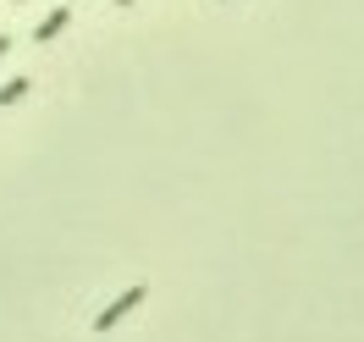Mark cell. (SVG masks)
I'll return each instance as SVG.
<instances>
[{
  "instance_id": "5b68a950",
  "label": "cell",
  "mask_w": 364,
  "mask_h": 342,
  "mask_svg": "<svg viewBox=\"0 0 364 342\" xmlns=\"http://www.w3.org/2000/svg\"><path fill=\"white\" fill-rule=\"evenodd\" d=\"M116 6H138V0H116Z\"/></svg>"
},
{
  "instance_id": "277c9868",
  "label": "cell",
  "mask_w": 364,
  "mask_h": 342,
  "mask_svg": "<svg viewBox=\"0 0 364 342\" xmlns=\"http://www.w3.org/2000/svg\"><path fill=\"white\" fill-rule=\"evenodd\" d=\"M6 55H11V39H6V33H0V61H6Z\"/></svg>"
},
{
  "instance_id": "7a4b0ae2",
  "label": "cell",
  "mask_w": 364,
  "mask_h": 342,
  "mask_svg": "<svg viewBox=\"0 0 364 342\" xmlns=\"http://www.w3.org/2000/svg\"><path fill=\"white\" fill-rule=\"evenodd\" d=\"M67 23H72V6H55L45 23L33 28V39H39V45H50V39H61V33H67Z\"/></svg>"
},
{
  "instance_id": "3957f363",
  "label": "cell",
  "mask_w": 364,
  "mask_h": 342,
  "mask_svg": "<svg viewBox=\"0 0 364 342\" xmlns=\"http://www.w3.org/2000/svg\"><path fill=\"white\" fill-rule=\"evenodd\" d=\"M28 94H33V78H11V83H0V111H6V105H23Z\"/></svg>"
},
{
  "instance_id": "6da1fadb",
  "label": "cell",
  "mask_w": 364,
  "mask_h": 342,
  "mask_svg": "<svg viewBox=\"0 0 364 342\" xmlns=\"http://www.w3.org/2000/svg\"><path fill=\"white\" fill-rule=\"evenodd\" d=\"M144 298H149V287H127L122 298H111V304L94 315V331H116V326H122V320H127L138 304H144Z\"/></svg>"
},
{
  "instance_id": "8992f818",
  "label": "cell",
  "mask_w": 364,
  "mask_h": 342,
  "mask_svg": "<svg viewBox=\"0 0 364 342\" xmlns=\"http://www.w3.org/2000/svg\"><path fill=\"white\" fill-rule=\"evenodd\" d=\"M11 6H23V0H11Z\"/></svg>"
},
{
  "instance_id": "52a82bcc",
  "label": "cell",
  "mask_w": 364,
  "mask_h": 342,
  "mask_svg": "<svg viewBox=\"0 0 364 342\" xmlns=\"http://www.w3.org/2000/svg\"><path fill=\"white\" fill-rule=\"evenodd\" d=\"M72 6H77V0H72Z\"/></svg>"
}]
</instances>
